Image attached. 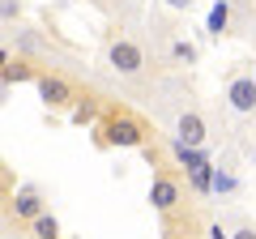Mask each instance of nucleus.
I'll return each instance as SVG.
<instances>
[{
	"label": "nucleus",
	"mask_w": 256,
	"mask_h": 239,
	"mask_svg": "<svg viewBox=\"0 0 256 239\" xmlns=\"http://www.w3.org/2000/svg\"><path fill=\"white\" fill-rule=\"evenodd\" d=\"M102 68H107L111 77H120V82H146L154 64H150V52L132 34L111 30V34L102 38Z\"/></svg>",
	"instance_id": "nucleus-1"
},
{
	"label": "nucleus",
	"mask_w": 256,
	"mask_h": 239,
	"mask_svg": "<svg viewBox=\"0 0 256 239\" xmlns=\"http://www.w3.org/2000/svg\"><path fill=\"white\" fill-rule=\"evenodd\" d=\"M98 146L107 150H146L150 146V128L128 111H107L98 120Z\"/></svg>",
	"instance_id": "nucleus-2"
},
{
	"label": "nucleus",
	"mask_w": 256,
	"mask_h": 239,
	"mask_svg": "<svg viewBox=\"0 0 256 239\" xmlns=\"http://www.w3.org/2000/svg\"><path fill=\"white\" fill-rule=\"evenodd\" d=\"M150 205H154V214H162L171 222L184 205V180L175 171H166V166H158L154 180H150Z\"/></svg>",
	"instance_id": "nucleus-3"
},
{
	"label": "nucleus",
	"mask_w": 256,
	"mask_h": 239,
	"mask_svg": "<svg viewBox=\"0 0 256 239\" xmlns=\"http://www.w3.org/2000/svg\"><path fill=\"white\" fill-rule=\"evenodd\" d=\"M34 90H38V102H43V107H52V111L73 107V98H77L73 82H68L64 73H52V68H43V73L34 77Z\"/></svg>",
	"instance_id": "nucleus-4"
},
{
	"label": "nucleus",
	"mask_w": 256,
	"mask_h": 239,
	"mask_svg": "<svg viewBox=\"0 0 256 239\" xmlns=\"http://www.w3.org/2000/svg\"><path fill=\"white\" fill-rule=\"evenodd\" d=\"M222 98H226V107L235 111V116H256V77L252 73H235L226 82V90H222Z\"/></svg>",
	"instance_id": "nucleus-5"
},
{
	"label": "nucleus",
	"mask_w": 256,
	"mask_h": 239,
	"mask_svg": "<svg viewBox=\"0 0 256 239\" xmlns=\"http://www.w3.org/2000/svg\"><path fill=\"white\" fill-rule=\"evenodd\" d=\"M171 137L188 141V146H210V120H205L196 107H184L180 116L171 120Z\"/></svg>",
	"instance_id": "nucleus-6"
},
{
	"label": "nucleus",
	"mask_w": 256,
	"mask_h": 239,
	"mask_svg": "<svg viewBox=\"0 0 256 239\" xmlns=\"http://www.w3.org/2000/svg\"><path fill=\"white\" fill-rule=\"evenodd\" d=\"M4 52L30 56V60H47L52 47H47V34L38 26H22V22H18V30H9V47H4Z\"/></svg>",
	"instance_id": "nucleus-7"
},
{
	"label": "nucleus",
	"mask_w": 256,
	"mask_h": 239,
	"mask_svg": "<svg viewBox=\"0 0 256 239\" xmlns=\"http://www.w3.org/2000/svg\"><path fill=\"white\" fill-rule=\"evenodd\" d=\"M38 214H43V192H38L34 184H26V188H18L13 192V201H9V218H18V222H34Z\"/></svg>",
	"instance_id": "nucleus-8"
},
{
	"label": "nucleus",
	"mask_w": 256,
	"mask_h": 239,
	"mask_svg": "<svg viewBox=\"0 0 256 239\" xmlns=\"http://www.w3.org/2000/svg\"><path fill=\"white\" fill-rule=\"evenodd\" d=\"M34 77H38V68H34L30 56L4 52V90H13V86H22V82H34Z\"/></svg>",
	"instance_id": "nucleus-9"
},
{
	"label": "nucleus",
	"mask_w": 256,
	"mask_h": 239,
	"mask_svg": "<svg viewBox=\"0 0 256 239\" xmlns=\"http://www.w3.org/2000/svg\"><path fill=\"white\" fill-rule=\"evenodd\" d=\"M171 158L180 162V171H196L201 162H210V154H205V146H188V141H180V137H171Z\"/></svg>",
	"instance_id": "nucleus-10"
},
{
	"label": "nucleus",
	"mask_w": 256,
	"mask_h": 239,
	"mask_svg": "<svg viewBox=\"0 0 256 239\" xmlns=\"http://www.w3.org/2000/svg\"><path fill=\"white\" fill-rule=\"evenodd\" d=\"M239 188H244V175H239V166H235V162H222L218 175H214V196L230 201V196H239Z\"/></svg>",
	"instance_id": "nucleus-11"
},
{
	"label": "nucleus",
	"mask_w": 256,
	"mask_h": 239,
	"mask_svg": "<svg viewBox=\"0 0 256 239\" xmlns=\"http://www.w3.org/2000/svg\"><path fill=\"white\" fill-rule=\"evenodd\" d=\"M230 26H235V0H214V9H210V38L230 34Z\"/></svg>",
	"instance_id": "nucleus-12"
},
{
	"label": "nucleus",
	"mask_w": 256,
	"mask_h": 239,
	"mask_svg": "<svg viewBox=\"0 0 256 239\" xmlns=\"http://www.w3.org/2000/svg\"><path fill=\"white\" fill-rule=\"evenodd\" d=\"M214 175H218V166L214 162H201L196 171H188V184H192V192H214Z\"/></svg>",
	"instance_id": "nucleus-13"
},
{
	"label": "nucleus",
	"mask_w": 256,
	"mask_h": 239,
	"mask_svg": "<svg viewBox=\"0 0 256 239\" xmlns=\"http://www.w3.org/2000/svg\"><path fill=\"white\" fill-rule=\"evenodd\" d=\"M30 235H38V239H56V235H60V222H56V214L43 210L34 222H30Z\"/></svg>",
	"instance_id": "nucleus-14"
},
{
	"label": "nucleus",
	"mask_w": 256,
	"mask_h": 239,
	"mask_svg": "<svg viewBox=\"0 0 256 239\" xmlns=\"http://www.w3.org/2000/svg\"><path fill=\"white\" fill-rule=\"evenodd\" d=\"M0 22H4V26L22 22V0H0Z\"/></svg>",
	"instance_id": "nucleus-15"
},
{
	"label": "nucleus",
	"mask_w": 256,
	"mask_h": 239,
	"mask_svg": "<svg viewBox=\"0 0 256 239\" xmlns=\"http://www.w3.org/2000/svg\"><path fill=\"white\" fill-rule=\"evenodd\" d=\"M192 4H196V0H166V9H171V13H188Z\"/></svg>",
	"instance_id": "nucleus-16"
},
{
	"label": "nucleus",
	"mask_w": 256,
	"mask_h": 239,
	"mask_svg": "<svg viewBox=\"0 0 256 239\" xmlns=\"http://www.w3.org/2000/svg\"><path fill=\"white\" fill-rule=\"evenodd\" d=\"M248 162L256 166V141H248Z\"/></svg>",
	"instance_id": "nucleus-17"
}]
</instances>
